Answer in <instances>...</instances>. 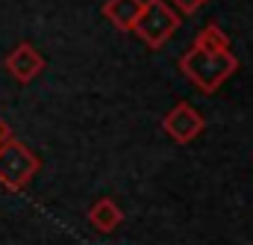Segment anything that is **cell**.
<instances>
[{
	"mask_svg": "<svg viewBox=\"0 0 253 245\" xmlns=\"http://www.w3.org/2000/svg\"><path fill=\"white\" fill-rule=\"evenodd\" d=\"M9 136H12L9 124H3V119H0V142H3V139H9Z\"/></svg>",
	"mask_w": 253,
	"mask_h": 245,
	"instance_id": "9c48e42d",
	"label": "cell"
},
{
	"mask_svg": "<svg viewBox=\"0 0 253 245\" xmlns=\"http://www.w3.org/2000/svg\"><path fill=\"white\" fill-rule=\"evenodd\" d=\"M141 3L144 0H106L103 3V18L115 30L129 33L132 24H135V18H138V12H141Z\"/></svg>",
	"mask_w": 253,
	"mask_h": 245,
	"instance_id": "52a82bcc",
	"label": "cell"
},
{
	"mask_svg": "<svg viewBox=\"0 0 253 245\" xmlns=\"http://www.w3.org/2000/svg\"><path fill=\"white\" fill-rule=\"evenodd\" d=\"M6 71L18 80V83H30V80H36L42 71H44V54L36 48V45H30V42H18L12 51H9V57H6Z\"/></svg>",
	"mask_w": 253,
	"mask_h": 245,
	"instance_id": "5b68a950",
	"label": "cell"
},
{
	"mask_svg": "<svg viewBox=\"0 0 253 245\" xmlns=\"http://www.w3.org/2000/svg\"><path fill=\"white\" fill-rule=\"evenodd\" d=\"M180 30V15L168 0H144L129 33H135L147 48H162Z\"/></svg>",
	"mask_w": 253,
	"mask_h": 245,
	"instance_id": "7a4b0ae2",
	"label": "cell"
},
{
	"mask_svg": "<svg viewBox=\"0 0 253 245\" xmlns=\"http://www.w3.org/2000/svg\"><path fill=\"white\" fill-rule=\"evenodd\" d=\"M236 68H239V60L230 48L227 33L218 24H206L180 60V71L189 77L191 86H197L206 95L218 92L236 74Z\"/></svg>",
	"mask_w": 253,
	"mask_h": 245,
	"instance_id": "6da1fadb",
	"label": "cell"
},
{
	"mask_svg": "<svg viewBox=\"0 0 253 245\" xmlns=\"http://www.w3.org/2000/svg\"><path fill=\"white\" fill-rule=\"evenodd\" d=\"M42 169V160L33 154L30 145H24L21 139L9 136L0 142V184L12 192H21L24 186L36 178V172Z\"/></svg>",
	"mask_w": 253,
	"mask_h": 245,
	"instance_id": "3957f363",
	"label": "cell"
},
{
	"mask_svg": "<svg viewBox=\"0 0 253 245\" xmlns=\"http://www.w3.org/2000/svg\"><path fill=\"white\" fill-rule=\"evenodd\" d=\"M168 3L174 6V12H177V15H194L206 0H168Z\"/></svg>",
	"mask_w": 253,
	"mask_h": 245,
	"instance_id": "ba28073f",
	"label": "cell"
},
{
	"mask_svg": "<svg viewBox=\"0 0 253 245\" xmlns=\"http://www.w3.org/2000/svg\"><path fill=\"white\" fill-rule=\"evenodd\" d=\"M85 219H88V225H91L94 231L112 234V231L124 222V213H121V207H118L112 198H100V201H94V204L88 207Z\"/></svg>",
	"mask_w": 253,
	"mask_h": 245,
	"instance_id": "8992f818",
	"label": "cell"
},
{
	"mask_svg": "<svg viewBox=\"0 0 253 245\" xmlns=\"http://www.w3.org/2000/svg\"><path fill=\"white\" fill-rule=\"evenodd\" d=\"M203 116L191 107V104H177L174 110H168L165 113V119H162V130L177 142V145H189L191 139H197L200 133H203Z\"/></svg>",
	"mask_w": 253,
	"mask_h": 245,
	"instance_id": "277c9868",
	"label": "cell"
}]
</instances>
